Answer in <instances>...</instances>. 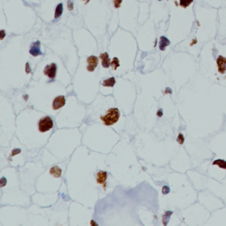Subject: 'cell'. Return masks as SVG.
Wrapping results in <instances>:
<instances>
[{
	"label": "cell",
	"instance_id": "cell-3",
	"mask_svg": "<svg viewBox=\"0 0 226 226\" xmlns=\"http://www.w3.org/2000/svg\"><path fill=\"white\" fill-rule=\"evenodd\" d=\"M57 66L55 63H52L50 65H47L44 69V74L49 78L54 79L56 77Z\"/></svg>",
	"mask_w": 226,
	"mask_h": 226
},
{
	"label": "cell",
	"instance_id": "cell-7",
	"mask_svg": "<svg viewBox=\"0 0 226 226\" xmlns=\"http://www.w3.org/2000/svg\"><path fill=\"white\" fill-rule=\"evenodd\" d=\"M66 104V99L64 95H60L56 97L52 103V108L55 110L59 109L60 108L63 107Z\"/></svg>",
	"mask_w": 226,
	"mask_h": 226
},
{
	"label": "cell",
	"instance_id": "cell-5",
	"mask_svg": "<svg viewBox=\"0 0 226 226\" xmlns=\"http://www.w3.org/2000/svg\"><path fill=\"white\" fill-rule=\"evenodd\" d=\"M218 72L220 74H224L226 71V58L219 56L216 60Z\"/></svg>",
	"mask_w": 226,
	"mask_h": 226
},
{
	"label": "cell",
	"instance_id": "cell-10",
	"mask_svg": "<svg viewBox=\"0 0 226 226\" xmlns=\"http://www.w3.org/2000/svg\"><path fill=\"white\" fill-rule=\"evenodd\" d=\"M171 44L170 41L165 36H161L159 41V49L161 51H165L166 47Z\"/></svg>",
	"mask_w": 226,
	"mask_h": 226
},
{
	"label": "cell",
	"instance_id": "cell-8",
	"mask_svg": "<svg viewBox=\"0 0 226 226\" xmlns=\"http://www.w3.org/2000/svg\"><path fill=\"white\" fill-rule=\"evenodd\" d=\"M100 59L101 61H102V65L104 68L108 69L111 66V61H110L109 55L107 52H104V53L101 54L100 55Z\"/></svg>",
	"mask_w": 226,
	"mask_h": 226
},
{
	"label": "cell",
	"instance_id": "cell-4",
	"mask_svg": "<svg viewBox=\"0 0 226 226\" xmlns=\"http://www.w3.org/2000/svg\"><path fill=\"white\" fill-rule=\"evenodd\" d=\"M98 62L99 60L98 57H96L95 56L92 55L89 56L87 59V70L89 72H94L98 65Z\"/></svg>",
	"mask_w": 226,
	"mask_h": 226
},
{
	"label": "cell",
	"instance_id": "cell-1",
	"mask_svg": "<svg viewBox=\"0 0 226 226\" xmlns=\"http://www.w3.org/2000/svg\"><path fill=\"white\" fill-rule=\"evenodd\" d=\"M120 113L117 108H110L107 113L100 117L101 120L104 122L105 126H110L118 122Z\"/></svg>",
	"mask_w": 226,
	"mask_h": 226
},
{
	"label": "cell",
	"instance_id": "cell-19",
	"mask_svg": "<svg viewBox=\"0 0 226 226\" xmlns=\"http://www.w3.org/2000/svg\"><path fill=\"white\" fill-rule=\"evenodd\" d=\"M169 192H170V188H169V186H163V188L162 189V192L163 194L166 195L167 194H169Z\"/></svg>",
	"mask_w": 226,
	"mask_h": 226
},
{
	"label": "cell",
	"instance_id": "cell-11",
	"mask_svg": "<svg viewBox=\"0 0 226 226\" xmlns=\"http://www.w3.org/2000/svg\"><path fill=\"white\" fill-rule=\"evenodd\" d=\"M50 173L51 175H52L53 176L56 177V178H60L61 176V173H62V171L58 166H53L52 168H51L50 170Z\"/></svg>",
	"mask_w": 226,
	"mask_h": 226
},
{
	"label": "cell",
	"instance_id": "cell-20",
	"mask_svg": "<svg viewBox=\"0 0 226 226\" xmlns=\"http://www.w3.org/2000/svg\"><path fill=\"white\" fill-rule=\"evenodd\" d=\"M123 0H113V3H114V6L115 8H119L121 6V4L122 3Z\"/></svg>",
	"mask_w": 226,
	"mask_h": 226
},
{
	"label": "cell",
	"instance_id": "cell-13",
	"mask_svg": "<svg viewBox=\"0 0 226 226\" xmlns=\"http://www.w3.org/2000/svg\"><path fill=\"white\" fill-rule=\"evenodd\" d=\"M173 214L172 211H167L165 212V214L162 215V224L164 225H166L169 223V221L170 220L171 216Z\"/></svg>",
	"mask_w": 226,
	"mask_h": 226
},
{
	"label": "cell",
	"instance_id": "cell-18",
	"mask_svg": "<svg viewBox=\"0 0 226 226\" xmlns=\"http://www.w3.org/2000/svg\"><path fill=\"white\" fill-rule=\"evenodd\" d=\"M177 142L179 143V144H180V145H182V144H183L184 142V135H182L181 133H179V136H178V138H177Z\"/></svg>",
	"mask_w": 226,
	"mask_h": 226
},
{
	"label": "cell",
	"instance_id": "cell-17",
	"mask_svg": "<svg viewBox=\"0 0 226 226\" xmlns=\"http://www.w3.org/2000/svg\"><path fill=\"white\" fill-rule=\"evenodd\" d=\"M194 0H180V6L182 7L186 8L193 2Z\"/></svg>",
	"mask_w": 226,
	"mask_h": 226
},
{
	"label": "cell",
	"instance_id": "cell-16",
	"mask_svg": "<svg viewBox=\"0 0 226 226\" xmlns=\"http://www.w3.org/2000/svg\"><path fill=\"white\" fill-rule=\"evenodd\" d=\"M119 66H120V64H119V60L118 59V58L114 57L112 61L111 62V66H112V69L113 70H115Z\"/></svg>",
	"mask_w": 226,
	"mask_h": 226
},
{
	"label": "cell",
	"instance_id": "cell-15",
	"mask_svg": "<svg viewBox=\"0 0 226 226\" xmlns=\"http://www.w3.org/2000/svg\"><path fill=\"white\" fill-rule=\"evenodd\" d=\"M212 164L214 165H217L218 166L220 169H225L226 170V161L223 159H217L215 160Z\"/></svg>",
	"mask_w": 226,
	"mask_h": 226
},
{
	"label": "cell",
	"instance_id": "cell-14",
	"mask_svg": "<svg viewBox=\"0 0 226 226\" xmlns=\"http://www.w3.org/2000/svg\"><path fill=\"white\" fill-rule=\"evenodd\" d=\"M62 11H63V5L62 3H59L55 9V18L59 19L62 14Z\"/></svg>",
	"mask_w": 226,
	"mask_h": 226
},
{
	"label": "cell",
	"instance_id": "cell-25",
	"mask_svg": "<svg viewBox=\"0 0 226 226\" xmlns=\"http://www.w3.org/2000/svg\"><path fill=\"white\" fill-rule=\"evenodd\" d=\"M83 1H86V0H83Z\"/></svg>",
	"mask_w": 226,
	"mask_h": 226
},
{
	"label": "cell",
	"instance_id": "cell-9",
	"mask_svg": "<svg viewBox=\"0 0 226 226\" xmlns=\"http://www.w3.org/2000/svg\"><path fill=\"white\" fill-rule=\"evenodd\" d=\"M96 180H97V182L98 184H103V187L105 188V181L107 179V172L104 171H100L97 176H96Z\"/></svg>",
	"mask_w": 226,
	"mask_h": 226
},
{
	"label": "cell",
	"instance_id": "cell-21",
	"mask_svg": "<svg viewBox=\"0 0 226 226\" xmlns=\"http://www.w3.org/2000/svg\"><path fill=\"white\" fill-rule=\"evenodd\" d=\"M73 6H74V4L73 3L71 2V0H69V1L68 2V8L70 11H72L73 9Z\"/></svg>",
	"mask_w": 226,
	"mask_h": 226
},
{
	"label": "cell",
	"instance_id": "cell-6",
	"mask_svg": "<svg viewBox=\"0 0 226 226\" xmlns=\"http://www.w3.org/2000/svg\"><path fill=\"white\" fill-rule=\"evenodd\" d=\"M30 54L33 56H37L39 55H42V52L41 51V42L40 41H36L33 43L31 47V49L29 51Z\"/></svg>",
	"mask_w": 226,
	"mask_h": 226
},
{
	"label": "cell",
	"instance_id": "cell-23",
	"mask_svg": "<svg viewBox=\"0 0 226 226\" xmlns=\"http://www.w3.org/2000/svg\"><path fill=\"white\" fill-rule=\"evenodd\" d=\"M0 35H1V37H0V38H0V39L2 40L3 38H4V37L6 36V33H5L4 30H2L1 31H0Z\"/></svg>",
	"mask_w": 226,
	"mask_h": 226
},
{
	"label": "cell",
	"instance_id": "cell-2",
	"mask_svg": "<svg viewBox=\"0 0 226 226\" xmlns=\"http://www.w3.org/2000/svg\"><path fill=\"white\" fill-rule=\"evenodd\" d=\"M52 127H53V122H52V119L49 116L41 119L39 121V123H38V129L42 133L49 131L52 128Z\"/></svg>",
	"mask_w": 226,
	"mask_h": 226
},
{
	"label": "cell",
	"instance_id": "cell-22",
	"mask_svg": "<svg viewBox=\"0 0 226 226\" xmlns=\"http://www.w3.org/2000/svg\"><path fill=\"white\" fill-rule=\"evenodd\" d=\"M26 73H31V68H30V66H29V64L28 62L26 64Z\"/></svg>",
	"mask_w": 226,
	"mask_h": 226
},
{
	"label": "cell",
	"instance_id": "cell-24",
	"mask_svg": "<svg viewBox=\"0 0 226 226\" xmlns=\"http://www.w3.org/2000/svg\"><path fill=\"white\" fill-rule=\"evenodd\" d=\"M158 1H162V0H158Z\"/></svg>",
	"mask_w": 226,
	"mask_h": 226
},
{
	"label": "cell",
	"instance_id": "cell-12",
	"mask_svg": "<svg viewBox=\"0 0 226 226\" xmlns=\"http://www.w3.org/2000/svg\"><path fill=\"white\" fill-rule=\"evenodd\" d=\"M115 84V79L114 77H112L108 79L104 80L102 82V86L104 87H113Z\"/></svg>",
	"mask_w": 226,
	"mask_h": 226
}]
</instances>
